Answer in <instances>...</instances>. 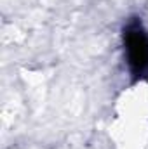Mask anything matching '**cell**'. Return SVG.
I'll return each mask as SVG.
<instances>
[{
    "label": "cell",
    "mask_w": 148,
    "mask_h": 149,
    "mask_svg": "<svg viewBox=\"0 0 148 149\" xmlns=\"http://www.w3.org/2000/svg\"><path fill=\"white\" fill-rule=\"evenodd\" d=\"M127 45H129V57L131 63L136 68H145V64L148 63V42L147 38L143 37L141 33L134 31L129 33L127 37Z\"/></svg>",
    "instance_id": "obj_1"
}]
</instances>
